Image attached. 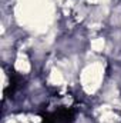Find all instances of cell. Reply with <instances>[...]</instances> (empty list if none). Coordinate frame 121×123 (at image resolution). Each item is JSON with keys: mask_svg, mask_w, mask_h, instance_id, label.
<instances>
[{"mask_svg": "<svg viewBox=\"0 0 121 123\" xmlns=\"http://www.w3.org/2000/svg\"><path fill=\"white\" fill-rule=\"evenodd\" d=\"M74 110L68 107H59L54 112L41 115V123H73Z\"/></svg>", "mask_w": 121, "mask_h": 123, "instance_id": "cell-1", "label": "cell"}]
</instances>
